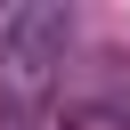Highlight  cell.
Instances as JSON below:
<instances>
[{
	"mask_svg": "<svg viewBox=\"0 0 130 130\" xmlns=\"http://www.w3.org/2000/svg\"><path fill=\"white\" fill-rule=\"evenodd\" d=\"M65 49H73V8L57 0H24L0 16V106L8 114H41L57 73H65Z\"/></svg>",
	"mask_w": 130,
	"mask_h": 130,
	"instance_id": "6da1fadb",
	"label": "cell"
},
{
	"mask_svg": "<svg viewBox=\"0 0 130 130\" xmlns=\"http://www.w3.org/2000/svg\"><path fill=\"white\" fill-rule=\"evenodd\" d=\"M16 130H130L114 106H41V114H24Z\"/></svg>",
	"mask_w": 130,
	"mask_h": 130,
	"instance_id": "7a4b0ae2",
	"label": "cell"
}]
</instances>
